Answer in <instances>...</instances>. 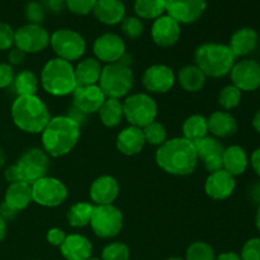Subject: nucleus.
<instances>
[{"mask_svg": "<svg viewBox=\"0 0 260 260\" xmlns=\"http://www.w3.org/2000/svg\"><path fill=\"white\" fill-rule=\"evenodd\" d=\"M38 80L37 75L32 70H22L14 76L13 80V89H14L17 96L24 95H36L38 90Z\"/></svg>", "mask_w": 260, "mask_h": 260, "instance_id": "nucleus-34", "label": "nucleus"}, {"mask_svg": "<svg viewBox=\"0 0 260 260\" xmlns=\"http://www.w3.org/2000/svg\"><path fill=\"white\" fill-rule=\"evenodd\" d=\"M142 132H144L145 142L152 145V146H161V145L168 140L167 129H165V127L157 121H154L152 123L144 127V128H142Z\"/></svg>", "mask_w": 260, "mask_h": 260, "instance_id": "nucleus-38", "label": "nucleus"}, {"mask_svg": "<svg viewBox=\"0 0 260 260\" xmlns=\"http://www.w3.org/2000/svg\"><path fill=\"white\" fill-rule=\"evenodd\" d=\"M66 233L62 230V229L58 228H52L47 231V235H46V239H47L48 244L53 246H58L60 248L62 245V243L66 239Z\"/></svg>", "mask_w": 260, "mask_h": 260, "instance_id": "nucleus-46", "label": "nucleus"}, {"mask_svg": "<svg viewBox=\"0 0 260 260\" xmlns=\"http://www.w3.org/2000/svg\"><path fill=\"white\" fill-rule=\"evenodd\" d=\"M50 46L56 57L74 62L80 60L86 51V42L83 36L70 28H60L50 37Z\"/></svg>", "mask_w": 260, "mask_h": 260, "instance_id": "nucleus-8", "label": "nucleus"}, {"mask_svg": "<svg viewBox=\"0 0 260 260\" xmlns=\"http://www.w3.org/2000/svg\"><path fill=\"white\" fill-rule=\"evenodd\" d=\"M12 119L15 126L25 134L37 135L45 129L51 119L48 107L40 96H17L12 104Z\"/></svg>", "mask_w": 260, "mask_h": 260, "instance_id": "nucleus-3", "label": "nucleus"}, {"mask_svg": "<svg viewBox=\"0 0 260 260\" xmlns=\"http://www.w3.org/2000/svg\"><path fill=\"white\" fill-rule=\"evenodd\" d=\"M121 29L128 40H137L144 33V23L137 17H124L121 22Z\"/></svg>", "mask_w": 260, "mask_h": 260, "instance_id": "nucleus-40", "label": "nucleus"}, {"mask_svg": "<svg viewBox=\"0 0 260 260\" xmlns=\"http://www.w3.org/2000/svg\"><path fill=\"white\" fill-rule=\"evenodd\" d=\"M177 78L170 66L155 63L149 66L142 74V85L149 93L165 94L174 86Z\"/></svg>", "mask_w": 260, "mask_h": 260, "instance_id": "nucleus-14", "label": "nucleus"}, {"mask_svg": "<svg viewBox=\"0 0 260 260\" xmlns=\"http://www.w3.org/2000/svg\"><path fill=\"white\" fill-rule=\"evenodd\" d=\"M175 78L183 90L188 91V93H198L205 88L207 76L202 73V70L197 65L189 63V65L183 66L178 71Z\"/></svg>", "mask_w": 260, "mask_h": 260, "instance_id": "nucleus-29", "label": "nucleus"}, {"mask_svg": "<svg viewBox=\"0 0 260 260\" xmlns=\"http://www.w3.org/2000/svg\"><path fill=\"white\" fill-rule=\"evenodd\" d=\"M167 260H185V259H182V258H178V256H173V258H169Z\"/></svg>", "mask_w": 260, "mask_h": 260, "instance_id": "nucleus-58", "label": "nucleus"}, {"mask_svg": "<svg viewBox=\"0 0 260 260\" xmlns=\"http://www.w3.org/2000/svg\"><path fill=\"white\" fill-rule=\"evenodd\" d=\"M51 35L41 24L22 25L14 30V47L27 53H38L50 46Z\"/></svg>", "mask_w": 260, "mask_h": 260, "instance_id": "nucleus-12", "label": "nucleus"}, {"mask_svg": "<svg viewBox=\"0 0 260 260\" xmlns=\"http://www.w3.org/2000/svg\"><path fill=\"white\" fill-rule=\"evenodd\" d=\"M248 196L249 200H250L254 205H260V182H256L250 185V188L248 189Z\"/></svg>", "mask_w": 260, "mask_h": 260, "instance_id": "nucleus-49", "label": "nucleus"}, {"mask_svg": "<svg viewBox=\"0 0 260 260\" xmlns=\"http://www.w3.org/2000/svg\"><path fill=\"white\" fill-rule=\"evenodd\" d=\"M32 187V200L42 207L53 208L62 205L69 197L68 187L55 177L41 178L37 182L30 184Z\"/></svg>", "mask_w": 260, "mask_h": 260, "instance_id": "nucleus-10", "label": "nucleus"}, {"mask_svg": "<svg viewBox=\"0 0 260 260\" xmlns=\"http://www.w3.org/2000/svg\"><path fill=\"white\" fill-rule=\"evenodd\" d=\"M182 131L183 137L194 144L210 134L207 118L202 114H192L184 119L182 124Z\"/></svg>", "mask_w": 260, "mask_h": 260, "instance_id": "nucleus-31", "label": "nucleus"}, {"mask_svg": "<svg viewBox=\"0 0 260 260\" xmlns=\"http://www.w3.org/2000/svg\"><path fill=\"white\" fill-rule=\"evenodd\" d=\"M157 167L167 174L175 177H187L198 165L197 151L193 142L184 137L168 139L155 152Z\"/></svg>", "mask_w": 260, "mask_h": 260, "instance_id": "nucleus-1", "label": "nucleus"}, {"mask_svg": "<svg viewBox=\"0 0 260 260\" xmlns=\"http://www.w3.org/2000/svg\"><path fill=\"white\" fill-rule=\"evenodd\" d=\"M32 202V187H30V184L25 182H15L8 185L4 196V205L8 206L10 210L18 213L25 210Z\"/></svg>", "mask_w": 260, "mask_h": 260, "instance_id": "nucleus-25", "label": "nucleus"}, {"mask_svg": "<svg viewBox=\"0 0 260 260\" xmlns=\"http://www.w3.org/2000/svg\"><path fill=\"white\" fill-rule=\"evenodd\" d=\"M15 213H17V212H14V211H13V210H10V208L8 207V206H5L4 203H3V206H2V207H0V216H2V217L4 218V220H7V218L14 217Z\"/></svg>", "mask_w": 260, "mask_h": 260, "instance_id": "nucleus-52", "label": "nucleus"}, {"mask_svg": "<svg viewBox=\"0 0 260 260\" xmlns=\"http://www.w3.org/2000/svg\"><path fill=\"white\" fill-rule=\"evenodd\" d=\"M91 13L103 24L116 25L126 17V7L122 0H96Z\"/></svg>", "mask_w": 260, "mask_h": 260, "instance_id": "nucleus-23", "label": "nucleus"}, {"mask_svg": "<svg viewBox=\"0 0 260 260\" xmlns=\"http://www.w3.org/2000/svg\"><path fill=\"white\" fill-rule=\"evenodd\" d=\"M146 145L142 128L135 126H128L122 129L116 139L117 150L122 155L126 156H134L140 154Z\"/></svg>", "mask_w": 260, "mask_h": 260, "instance_id": "nucleus-22", "label": "nucleus"}, {"mask_svg": "<svg viewBox=\"0 0 260 260\" xmlns=\"http://www.w3.org/2000/svg\"><path fill=\"white\" fill-rule=\"evenodd\" d=\"M216 254L212 246L206 241H194L185 251V260H215Z\"/></svg>", "mask_w": 260, "mask_h": 260, "instance_id": "nucleus-37", "label": "nucleus"}, {"mask_svg": "<svg viewBox=\"0 0 260 260\" xmlns=\"http://www.w3.org/2000/svg\"><path fill=\"white\" fill-rule=\"evenodd\" d=\"M182 35V28L177 20L168 14L154 20L151 27V38L160 48H169L177 45Z\"/></svg>", "mask_w": 260, "mask_h": 260, "instance_id": "nucleus-19", "label": "nucleus"}, {"mask_svg": "<svg viewBox=\"0 0 260 260\" xmlns=\"http://www.w3.org/2000/svg\"><path fill=\"white\" fill-rule=\"evenodd\" d=\"M255 226L258 229V231L260 233V205L258 206V210H256V215H255Z\"/></svg>", "mask_w": 260, "mask_h": 260, "instance_id": "nucleus-56", "label": "nucleus"}, {"mask_svg": "<svg viewBox=\"0 0 260 260\" xmlns=\"http://www.w3.org/2000/svg\"><path fill=\"white\" fill-rule=\"evenodd\" d=\"M80 139V124L70 116L51 117L41 132L42 149L48 156L61 157L73 151Z\"/></svg>", "mask_w": 260, "mask_h": 260, "instance_id": "nucleus-2", "label": "nucleus"}, {"mask_svg": "<svg viewBox=\"0 0 260 260\" xmlns=\"http://www.w3.org/2000/svg\"><path fill=\"white\" fill-rule=\"evenodd\" d=\"M89 226L98 238L113 239L123 228V215L114 205L94 206Z\"/></svg>", "mask_w": 260, "mask_h": 260, "instance_id": "nucleus-9", "label": "nucleus"}, {"mask_svg": "<svg viewBox=\"0 0 260 260\" xmlns=\"http://www.w3.org/2000/svg\"><path fill=\"white\" fill-rule=\"evenodd\" d=\"M14 46V30L8 23L0 22V51H7Z\"/></svg>", "mask_w": 260, "mask_h": 260, "instance_id": "nucleus-44", "label": "nucleus"}, {"mask_svg": "<svg viewBox=\"0 0 260 260\" xmlns=\"http://www.w3.org/2000/svg\"><path fill=\"white\" fill-rule=\"evenodd\" d=\"M194 147L197 151L198 160L203 162L207 172L215 173L223 169L222 154L225 147L221 144L220 140L207 135L200 141L194 142Z\"/></svg>", "mask_w": 260, "mask_h": 260, "instance_id": "nucleus-17", "label": "nucleus"}, {"mask_svg": "<svg viewBox=\"0 0 260 260\" xmlns=\"http://www.w3.org/2000/svg\"><path fill=\"white\" fill-rule=\"evenodd\" d=\"M241 260H260V238H253L244 244Z\"/></svg>", "mask_w": 260, "mask_h": 260, "instance_id": "nucleus-43", "label": "nucleus"}, {"mask_svg": "<svg viewBox=\"0 0 260 260\" xmlns=\"http://www.w3.org/2000/svg\"><path fill=\"white\" fill-rule=\"evenodd\" d=\"M123 117L129 126L144 128L147 124L156 121L157 104L150 94L135 93L124 98Z\"/></svg>", "mask_w": 260, "mask_h": 260, "instance_id": "nucleus-7", "label": "nucleus"}, {"mask_svg": "<svg viewBox=\"0 0 260 260\" xmlns=\"http://www.w3.org/2000/svg\"><path fill=\"white\" fill-rule=\"evenodd\" d=\"M230 78L241 93L256 90L260 88V63L251 58L238 61L231 69Z\"/></svg>", "mask_w": 260, "mask_h": 260, "instance_id": "nucleus-15", "label": "nucleus"}, {"mask_svg": "<svg viewBox=\"0 0 260 260\" xmlns=\"http://www.w3.org/2000/svg\"><path fill=\"white\" fill-rule=\"evenodd\" d=\"M5 164V152L0 149V167Z\"/></svg>", "mask_w": 260, "mask_h": 260, "instance_id": "nucleus-57", "label": "nucleus"}, {"mask_svg": "<svg viewBox=\"0 0 260 260\" xmlns=\"http://www.w3.org/2000/svg\"><path fill=\"white\" fill-rule=\"evenodd\" d=\"M43 90L52 96H68L78 88L73 63L53 57L43 65L40 75Z\"/></svg>", "mask_w": 260, "mask_h": 260, "instance_id": "nucleus-5", "label": "nucleus"}, {"mask_svg": "<svg viewBox=\"0 0 260 260\" xmlns=\"http://www.w3.org/2000/svg\"><path fill=\"white\" fill-rule=\"evenodd\" d=\"M24 15L32 24H41L45 19V9L38 2H29L24 8Z\"/></svg>", "mask_w": 260, "mask_h": 260, "instance_id": "nucleus-42", "label": "nucleus"}, {"mask_svg": "<svg viewBox=\"0 0 260 260\" xmlns=\"http://www.w3.org/2000/svg\"><path fill=\"white\" fill-rule=\"evenodd\" d=\"M215 260H241V258L239 254L234 253V251H225L216 256Z\"/></svg>", "mask_w": 260, "mask_h": 260, "instance_id": "nucleus-51", "label": "nucleus"}, {"mask_svg": "<svg viewBox=\"0 0 260 260\" xmlns=\"http://www.w3.org/2000/svg\"><path fill=\"white\" fill-rule=\"evenodd\" d=\"M135 75L131 66L121 62L104 65L99 79V88L107 98H126L134 88Z\"/></svg>", "mask_w": 260, "mask_h": 260, "instance_id": "nucleus-6", "label": "nucleus"}, {"mask_svg": "<svg viewBox=\"0 0 260 260\" xmlns=\"http://www.w3.org/2000/svg\"><path fill=\"white\" fill-rule=\"evenodd\" d=\"M241 95H243V93L233 84L223 86L220 93H218V106L225 112L231 111V109L236 108L240 104Z\"/></svg>", "mask_w": 260, "mask_h": 260, "instance_id": "nucleus-36", "label": "nucleus"}, {"mask_svg": "<svg viewBox=\"0 0 260 260\" xmlns=\"http://www.w3.org/2000/svg\"><path fill=\"white\" fill-rule=\"evenodd\" d=\"M19 172L20 180L33 184L41 178L46 177L50 168V156L42 147H30L25 150L15 162Z\"/></svg>", "mask_w": 260, "mask_h": 260, "instance_id": "nucleus-11", "label": "nucleus"}, {"mask_svg": "<svg viewBox=\"0 0 260 260\" xmlns=\"http://www.w3.org/2000/svg\"><path fill=\"white\" fill-rule=\"evenodd\" d=\"M249 165V157L245 150L239 145H233L223 150L222 167L223 170L230 173L233 177H238L245 173Z\"/></svg>", "mask_w": 260, "mask_h": 260, "instance_id": "nucleus-28", "label": "nucleus"}, {"mask_svg": "<svg viewBox=\"0 0 260 260\" xmlns=\"http://www.w3.org/2000/svg\"><path fill=\"white\" fill-rule=\"evenodd\" d=\"M251 124H253V128L255 129L258 134H260V109L254 114L253 121H251Z\"/></svg>", "mask_w": 260, "mask_h": 260, "instance_id": "nucleus-54", "label": "nucleus"}, {"mask_svg": "<svg viewBox=\"0 0 260 260\" xmlns=\"http://www.w3.org/2000/svg\"><path fill=\"white\" fill-rule=\"evenodd\" d=\"M4 175H5V179L9 182V184H10V183L22 182V180H20L19 172H18V168H17V165H15V164L10 165V167L8 168L7 170H5Z\"/></svg>", "mask_w": 260, "mask_h": 260, "instance_id": "nucleus-48", "label": "nucleus"}, {"mask_svg": "<svg viewBox=\"0 0 260 260\" xmlns=\"http://www.w3.org/2000/svg\"><path fill=\"white\" fill-rule=\"evenodd\" d=\"M60 251L66 260H88L91 258L93 245L86 236L71 234L66 236Z\"/></svg>", "mask_w": 260, "mask_h": 260, "instance_id": "nucleus-24", "label": "nucleus"}, {"mask_svg": "<svg viewBox=\"0 0 260 260\" xmlns=\"http://www.w3.org/2000/svg\"><path fill=\"white\" fill-rule=\"evenodd\" d=\"M249 162L251 164V168H253V170L255 172V174L260 178V147L259 149L254 150Z\"/></svg>", "mask_w": 260, "mask_h": 260, "instance_id": "nucleus-50", "label": "nucleus"}, {"mask_svg": "<svg viewBox=\"0 0 260 260\" xmlns=\"http://www.w3.org/2000/svg\"><path fill=\"white\" fill-rule=\"evenodd\" d=\"M75 76L78 86L95 85L99 83L103 66L95 57H85L75 66Z\"/></svg>", "mask_w": 260, "mask_h": 260, "instance_id": "nucleus-30", "label": "nucleus"}, {"mask_svg": "<svg viewBox=\"0 0 260 260\" xmlns=\"http://www.w3.org/2000/svg\"><path fill=\"white\" fill-rule=\"evenodd\" d=\"M14 70L9 63H0V89L8 88L14 80Z\"/></svg>", "mask_w": 260, "mask_h": 260, "instance_id": "nucleus-45", "label": "nucleus"}, {"mask_svg": "<svg viewBox=\"0 0 260 260\" xmlns=\"http://www.w3.org/2000/svg\"><path fill=\"white\" fill-rule=\"evenodd\" d=\"M93 53L101 63L109 65L118 62L126 53V43L123 38L116 33H103L94 41Z\"/></svg>", "mask_w": 260, "mask_h": 260, "instance_id": "nucleus-13", "label": "nucleus"}, {"mask_svg": "<svg viewBox=\"0 0 260 260\" xmlns=\"http://www.w3.org/2000/svg\"><path fill=\"white\" fill-rule=\"evenodd\" d=\"M96 0H65V5L76 15H88L93 12Z\"/></svg>", "mask_w": 260, "mask_h": 260, "instance_id": "nucleus-41", "label": "nucleus"}, {"mask_svg": "<svg viewBox=\"0 0 260 260\" xmlns=\"http://www.w3.org/2000/svg\"><path fill=\"white\" fill-rule=\"evenodd\" d=\"M71 95H73L74 108L81 114L98 113L104 101L107 99L98 84L78 86Z\"/></svg>", "mask_w": 260, "mask_h": 260, "instance_id": "nucleus-18", "label": "nucleus"}, {"mask_svg": "<svg viewBox=\"0 0 260 260\" xmlns=\"http://www.w3.org/2000/svg\"><path fill=\"white\" fill-rule=\"evenodd\" d=\"M5 234H7V222H5L4 218L0 216V243L4 240Z\"/></svg>", "mask_w": 260, "mask_h": 260, "instance_id": "nucleus-55", "label": "nucleus"}, {"mask_svg": "<svg viewBox=\"0 0 260 260\" xmlns=\"http://www.w3.org/2000/svg\"><path fill=\"white\" fill-rule=\"evenodd\" d=\"M208 132L216 139H228L238 132V121L231 113L216 111L207 118Z\"/></svg>", "mask_w": 260, "mask_h": 260, "instance_id": "nucleus-26", "label": "nucleus"}, {"mask_svg": "<svg viewBox=\"0 0 260 260\" xmlns=\"http://www.w3.org/2000/svg\"><path fill=\"white\" fill-rule=\"evenodd\" d=\"M236 62V57L228 45L206 42L194 51V65L202 70L207 78L220 79L229 75Z\"/></svg>", "mask_w": 260, "mask_h": 260, "instance_id": "nucleus-4", "label": "nucleus"}, {"mask_svg": "<svg viewBox=\"0 0 260 260\" xmlns=\"http://www.w3.org/2000/svg\"><path fill=\"white\" fill-rule=\"evenodd\" d=\"M119 196V184L112 175H101L90 184L89 197L94 206L113 205Z\"/></svg>", "mask_w": 260, "mask_h": 260, "instance_id": "nucleus-21", "label": "nucleus"}, {"mask_svg": "<svg viewBox=\"0 0 260 260\" xmlns=\"http://www.w3.org/2000/svg\"><path fill=\"white\" fill-rule=\"evenodd\" d=\"M36 260H40V259H36Z\"/></svg>", "mask_w": 260, "mask_h": 260, "instance_id": "nucleus-60", "label": "nucleus"}, {"mask_svg": "<svg viewBox=\"0 0 260 260\" xmlns=\"http://www.w3.org/2000/svg\"><path fill=\"white\" fill-rule=\"evenodd\" d=\"M46 4L51 8L52 10H60L62 8V4H65V0H45Z\"/></svg>", "mask_w": 260, "mask_h": 260, "instance_id": "nucleus-53", "label": "nucleus"}, {"mask_svg": "<svg viewBox=\"0 0 260 260\" xmlns=\"http://www.w3.org/2000/svg\"><path fill=\"white\" fill-rule=\"evenodd\" d=\"M102 260H129V248L121 241H113L104 246Z\"/></svg>", "mask_w": 260, "mask_h": 260, "instance_id": "nucleus-39", "label": "nucleus"}, {"mask_svg": "<svg viewBox=\"0 0 260 260\" xmlns=\"http://www.w3.org/2000/svg\"><path fill=\"white\" fill-rule=\"evenodd\" d=\"M134 9L140 19L155 20L167 13V0H135Z\"/></svg>", "mask_w": 260, "mask_h": 260, "instance_id": "nucleus-33", "label": "nucleus"}, {"mask_svg": "<svg viewBox=\"0 0 260 260\" xmlns=\"http://www.w3.org/2000/svg\"><path fill=\"white\" fill-rule=\"evenodd\" d=\"M94 205L90 202H76L69 208L68 222L74 229H83L90 223Z\"/></svg>", "mask_w": 260, "mask_h": 260, "instance_id": "nucleus-35", "label": "nucleus"}, {"mask_svg": "<svg viewBox=\"0 0 260 260\" xmlns=\"http://www.w3.org/2000/svg\"><path fill=\"white\" fill-rule=\"evenodd\" d=\"M228 46L236 58L248 56L249 53L254 52L258 46V33L250 27L240 28L233 33Z\"/></svg>", "mask_w": 260, "mask_h": 260, "instance_id": "nucleus-27", "label": "nucleus"}, {"mask_svg": "<svg viewBox=\"0 0 260 260\" xmlns=\"http://www.w3.org/2000/svg\"><path fill=\"white\" fill-rule=\"evenodd\" d=\"M25 57V53L23 51L18 50L17 47H12L8 53V60H9V65H20Z\"/></svg>", "mask_w": 260, "mask_h": 260, "instance_id": "nucleus-47", "label": "nucleus"}, {"mask_svg": "<svg viewBox=\"0 0 260 260\" xmlns=\"http://www.w3.org/2000/svg\"><path fill=\"white\" fill-rule=\"evenodd\" d=\"M88 260H102V259H99V258H89Z\"/></svg>", "mask_w": 260, "mask_h": 260, "instance_id": "nucleus-59", "label": "nucleus"}, {"mask_svg": "<svg viewBox=\"0 0 260 260\" xmlns=\"http://www.w3.org/2000/svg\"><path fill=\"white\" fill-rule=\"evenodd\" d=\"M236 188L235 177L221 169L218 172L210 173L205 182V192L211 200L225 201L233 196Z\"/></svg>", "mask_w": 260, "mask_h": 260, "instance_id": "nucleus-20", "label": "nucleus"}, {"mask_svg": "<svg viewBox=\"0 0 260 260\" xmlns=\"http://www.w3.org/2000/svg\"><path fill=\"white\" fill-rule=\"evenodd\" d=\"M207 8V0H167V14L179 24L197 22Z\"/></svg>", "mask_w": 260, "mask_h": 260, "instance_id": "nucleus-16", "label": "nucleus"}, {"mask_svg": "<svg viewBox=\"0 0 260 260\" xmlns=\"http://www.w3.org/2000/svg\"><path fill=\"white\" fill-rule=\"evenodd\" d=\"M101 122L108 128H114L119 126L123 117V106L119 99L107 98L103 106L98 111Z\"/></svg>", "mask_w": 260, "mask_h": 260, "instance_id": "nucleus-32", "label": "nucleus"}]
</instances>
